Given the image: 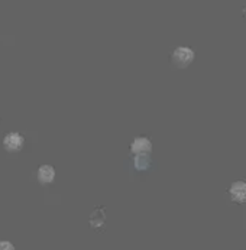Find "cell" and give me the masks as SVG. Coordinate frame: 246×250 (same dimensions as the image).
Instances as JSON below:
<instances>
[{"label":"cell","mask_w":246,"mask_h":250,"mask_svg":"<svg viewBox=\"0 0 246 250\" xmlns=\"http://www.w3.org/2000/svg\"><path fill=\"white\" fill-rule=\"evenodd\" d=\"M194 60V51L188 46H178L171 55V61L177 68H187Z\"/></svg>","instance_id":"1"},{"label":"cell","mask_w":246,"mask_h":250,"mask_svg":"<svg viewBox=\"0 0 246 250\" xmlns=\"http://www.w3.org/2000/svg\"><path fill=\"white\" fill-rule=\"evenodd\" d=\"M23 145H25V139L18 132H10L3 139V146L7 152H19L23 147Z\"/></svg>","instance_id":"2"},{"label":"cell","mask_w":246,"mask_h":250,"mask_svg":"<svg viewBox=\"0 0 246 250\" xmlns=\"http://www.w3.org/2000/svg\"><path fill=\"white\" fill-rule=\"evenodd\" d=\"M230 197L235 203H246V182L245 181H236L232 184L230 189Z\"/></svg>","instance_id":"3"},{"label":"cell","mask_w":246,"mask_h":250,"mask_svg":"<svg viewBox=\"0 0 246 250\" xmlns=\"http://www.w3.org/2000/svg\"><path fill=\"white\" fill-rule=\"evenodd\" d=\"M152 145L146 138H136L131 145V152L135 155H149Z\"/></svg>","instance_id":"4"},{"label":"cell","mask_w":246,"mask_h":250,"mask_svg":"<svg viewBox=\"0 0 246 250\" xmlns=\"http://www.w3.org/2000/svg\"><path fill=\"white\" fill-rule=\"evenodd\" d=\"M36 177H38V181L41 184H51L54 181V177H55V171L51 165H41L38 168Z\"/></svg>","instance_id":"5"},{"label":"cell","mask_w":246,"mask_h":250,"mask_svg":"<svg viewBox=\"0 0 246 250\" xmlns=\"http://www.w3.org/2000/svg\"><path fill=\"white\" fill-rule=\"evenodd\" d=\"M106 221V214H105V210L103 208H97V210H94L93 211V214L90 217V224H91V227H102L103 224H105Z\"/></svg>","instance_id":"6"},{"label":"cell","mask_w":246,"mask_h":250,"mask_svg":"<svg viewBox=\"0 0 246 250\" xmlns=\"http://www.w3.org/2000/svg\"><path fill=\"white\" fill-rule=\"evenodd\" d=\"M149 155H136L135 156V168L136 169H146L149 167Z\"/></svg>","instance_id":"7"},{"label":"cell","mask_w":246,"mask_h":250,"mask_svg":"<svg viewBox=\"0 0 246 250\" xmlns=\"http://www.w3.org/2000/svg\"><path fill=\"white\" fill-rule=\"evenodd\" d=\"M0 250H15V246L7 240H0Z\"/></svg>","instance_id":"8"}]
</instances>
